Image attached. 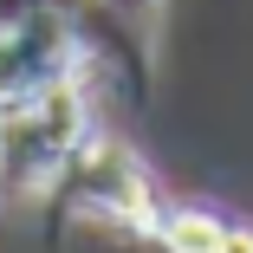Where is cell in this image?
Masks as SVG:
<instances>
[{
	"label": "cell",
	"mask_w": 253,
	"mask_h": 253,
	"mask_svg": "<svg viewBox=\"0 0 253 253\" xmlns=\"http://www.w3.org/2000/svg\"><path fill=\"white\" fill-rule=\"evenodd\" d=\"M214 253H253V227H221V247Z\"/></svg>",
	"instance_id": "3"
},
{
	"label": "cell",
	"mask_w": 253,
	"mask_h": 253,
	"mask_svg": "<svg viewBox=\"0 0 253 253\" xmlns=\"http://www.w3.org/2000/svg\"><path fill=\"white\" fill-rule=\"evenodd\" d=\"M221 214L214 208H163V221H156V234H149V240H156L163 253H214L221 247Z\"/></svg>",
	"instance_id": "2"
},
{
	"label": "cell",
	"mask_w": 253,
	"mask_h": 253,
	"mask_svg": "<svg viewBox=\"0 0 253 253\" xmlns=\"http://www.w3.org/2000/svg\"><path fill=\"white\" fill-rule=\"evenodd\" d=\"M78 72V45L65 39V26L52 13H13L0 20V104L52 84V78H72Z\"/></svg>",
	"instance_id": "1"
}]
</instances>
